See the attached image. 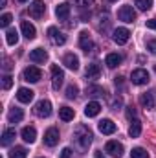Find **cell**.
<instances>
[{
	"instance_id": "cell-1",
	"label": "cell",
	"mask_w": 156,
	"mask_h": 158,
	"mask_svg": "<svg viewBox=\"0 0 156 158\" xmlns=\"http://www.w3.org/2000/svg\"><path fill=\"white\" fill-rule=\"evenodd\" d=\"M92 131L86 127V125H77L76 127V131H74V140H76V143H77V147L81 151H84V149H88V145L92 143Z\"/></svg>"
},
{
	"instance_id": "cell-2",
	"label": "cell",
	"mask_w": 156,
	"mask_h": 158,
	"mask_svg": "<svg viewBox=\"0 0 156 158\" xmlns=\"http://www.w3.org/2000/svg\"><path fill=\"white\" fill-rule=\"evenodd\" d=\"M149 72L147 70H143V68H138V70H132V74H130V81H132V85H138V86H142V85H147L149 83Z\"/></svg>"
},
{
	"instance_id": "cell-3",
	"label": "cell",
	"mask_w": 156,
	"mask_h": 158,
	"mask_svg": "<svg viewBox=\"0 0 156 158\" xmlns=\"http://www.w3.org/2000/svg\"><path fill=\"white\" fill-rule=\"evenodd\" d=\"M117 19L123 22H134L136 20V11L132 9V6H121L117 11Z\"/></svg>"
},
{
	"instance_id": "cell-4",
	"label": "cell",
	"mask_w": 156,
	"mask_h": 158,
	"mask_svg": "<svg viewBox=\"0 0 156 158\" xmlns=\"http://www.w3.org/2000/svg\"><path fill=\"white\" fill-rule=\"evenodd\" d=\"M33 112H35L39 118H48V116L51 114V103H50L48 99H40L39 103L35 105Z\"/></svg>"
},
{
	"instance_id": "cell-5",
	"label": "cell",
	"mask_w": 156,
	"mask_h": 158,
	"mask_svg": "<svg viewBox=\"0 0 156 158\" xmlns=\"http://www.w3.org/2000/svg\"><path fill=\"white\" fill-rule=\"evenodd\" d=\"M44 13H46V6H44L42 0H33V2L30 4V17H33V19H42Z\"/></svg>"
},
{
	"instance_id": "cell-6",
	"label": "cell",
	"mask_w": 156,
	"mask_h": 158,
	"mask_svg": "<svg viewBox=\"0 0 156 158\" xmlns=\"http://www.w3.org/2000/svg\"><path fill=\"white\" fill-rule=\"evenodd\" d=\"M63 81H64V72L57 64H53L51 66V86H53V90H59Z\"/></svg>"
},
{
	"instance_id": "cell-7",
	"label": "cell",
	"mask_w": 156,
	"mask_h": 158,
	"mask_svg": "<svg viewBox=\"0 0 156 158\" xmlns=\"http://www.w3.org/2000/svg\"><path fill=\"white\" fill-rule=\"evenodd\" d=\"M112 39L116 44H127L129 39H130V31L127 28H116L114 33H112Z\"/></svg>"
},
{
	"instance_id": "cell-8",
	"label": "cell",
	"mask_w": 156,
	"mask_h": 158,
	"mask_svg": "<svg viewBox=\"0 0 156 158\" xmlns=\"http://www.w3.org/2000/svg\"><path fill=\"white\" fill-rule=\"evenodd\" d=\"M44 143H46L48 147H53V145L59 143V131H57L55 127H50V129L44 132Z\"/></svg>"
},
{
	"instance_id": "cell-9",
	"label": "cell",
	"mask_w": 156,
	"mask_h": 158,
	"mask_svg": "<svg viewBox=\"0 0 156 158\" xmlns=\"http://www.w3.org/2000/svg\"><path fill=\"white\" fill-rule=\"evenodd\" d=\"M105 151H107L109 155H112L114 158H121V156H123V145H121L119 142H114V140L107 142Z\"/></svg>"
},
{
	"instance_id": "cell-10",
	"label": "cell",
	"mask_w": 156,
	"mask_h": 158,
	"mask_svg": "<svg viewBox=\"0 0 156 158\" xmlns=\"http://www.w3.org/2000/svg\"><path fill=\"white\" fill-rule=\"evenodd\" d=\"M48 37H50V40L53 42V44H57V46H61V44H64L66 42V35L63 33V31H59L57 28H48Z\"/></svg>"
},
{
	"instance_id": "cell-11",
	"label": "cell",
	"mask_w": 156,
	"mask_h": 158,
	"mask_svg": "<svg viewBox=\"0 0 156 158\" xmlns=\"http://www.w3.org/2000/svg\"><path fill=\"white\" fill-rule=\"evenodd\" d=\"M40 77H42V72H40L37 66H28L24 70V79L30 81V83H39Z\"/></svg>"
},
{
	"instance_id": "cell-12",
	"label": "cell",
	"mask_w": 156,
	"mask_h": 158,
	"mask_svg": "<svg viewBox=\"0 0 156 158\" xmlns=\"http://www.w3.org/2000/svg\"><path fill=\"white\" fill-rule=\"evenodd\" d=\"M79 46H81V50L86 52V53L96 48L94 42H92V39H90V35H88L86 31H81V33H79Z\"/></svg>"
},
{
	"instance_id": "cell-13",
	"label": "cell",
	"mask_w": 156,
	"mask_h": 158,
	"mask_svg": "<svg viewBox=\"0 0 156 158\" xmlns=\"http://www.w3.org/2000/svg\"><path fill=\"white\" fill-rule=\"evenodd\" d=\"M20 30H22V35H24L28 40H33L35 35H37L35 26H33L31 22H28V20H22V22H20Z\"/></svg>"
},
{
	"instance_id": "cell-14",
	"label": "cell",
	"mask_w": 156,
	"mask_h": 158,
	"mask_svg": "<svg viewBox=\"0 0 156 158\" xmlns=\"http://www.w3.org/2000/svg\"><path fill=\"white\" fill-rule=\"evenodd\" d=\"M97 129H99V132H103V134H114V132H116V123H114L112 119H101V121L97 123Z\"/></svg>"
},
{
	"instance_id": "cell-15",
	"label": "cell",
	"mask_w": 156,
	"mask_h": 158,
	"mask_svg": "<svg viewBox=\"0 0 156 158\" xmlns=\"http://www.w3.org/2000/svg\"><path fill=\"white\" fill-rule=\"evenodd\" d=\"M70 11H72V7H70L68 2H63V4H59V6L55 7V15H57L59 20H66V19L70 17Z\"/></svg>"
},
{
	"instance_id": "cell-16",
	"label": "cell",
	"mask_w": 156,
	"mask_h": 158,
	"mask_svg": "<svg viewBox=\"0 0 156 158\" xmlns=\"http://www.w3.org/2000/svg\"><path fill=\"white\" fill-rule=\"evenodd\" d=\"M86 79H90V81H96V79H99L101 76V66L97 64V63H92V64H88L86 66Z\"/></svg>"
},
{
	"instance_id": "cell-17",
	"label": "cell",
	"mask_w": 156,
	"mask_h": 158,
	"mask_svg": "<svg viewBox=\"0 0 156 158\" xmlns=\"http://www.w3.org/2000/svg\"><path fill=\"white\" fill-rule=\"evenodd\" d=\"M33 96H35V92L33 90H30V88H18V92H17V99L20 101V103H30L31 99H33Z\"/></svg>"
},
{
	"instance_id": "cell-18",
	"label": "cell",
	"mask_w": 156,
	"mask_h": 158,
	"mask_svg": "<svg viewBox=\"0 0 156 158\" xmlns=\"http://www.w3.org/2000/svg\"><path fill=\"white\" fill-rule=\"evenodd\" d=\"M48 59V53H46V50H42V48H35L31 53H30V61L31 63H44Z\"/></svg>"
},
{
	"instance_id": "cell-19",
	"label": "cell",
	"mask_w": 156,
	"mask_h": 158,
	"mask_svg": "<svg viewBox=\"0 0 156 158\" xmlns=\"http://www.w3.org/2000/svg\"><path fill=\"white\" fill-rule=\"evenodd\" d=\"M101 112V105L97 103V101H90L86 107H84V116H88V118H94V116H97Z\"/></svg>"
},
{
	"instance_id": "cell-20",
	"label": "cell",
	"mask_w": 156,
	"mask_h": 158,
	"mask_svg": "<svg viewBox=\"0 0 156 158\" xmlns=\"http://www.w3.org/2000/svg\"><path fill=\"white\" fill-rule=\"evenodd\" d=\"M20 134H22V140L28 142V143H33V142L37 140V131H35V127H24Z\"/></svg>"
},
{
	"instance_id": "cell-21",
	"label": "cell",
	"mask_w": 156,
	"mask_h": 158,
	"mask_svg": "<svg viewBox=\"0 0 156 158\" xmlns=\"http://www.w3.org/2000/svg\"><path fill=\"white\" fill-rule=\"evenodd\" d=\"M140 103H142V107H145L147 110H153V109H154V98H153V94H151V92L142 94V96H140Z\"/></svg>"
},
{
	"instance_id": "cell-22",
	"label": "cell",
	"mask_w": 156,
	"mask_h": 158,
	"mask_svg": "<svg viewBox=\"0 0 156 158\" xmlns=\"http://www.w3.org/2000/svg\"><path fill=\"white\" fill-rule=\"evenodd\" d=\"M22 118H24V110L18 109V107H13V109L7 112V119H9V123H18Z\"/></svg>"
},
{
	"instance_id": "cell-23",
	"label": "cell",
	"mask_w": 156,
	"mask_h": 158,
	"mask_svg": "<svg viewBox=\"0 0 156 158\" xmlns=\"http://www.w3.org/2000/svg\"><path fill=\"white\" fill-rule=\"evenodd\" d=\"M121 61H123V57H121L119 53H109V55L105 57V64H107L109 68H116V66H119Z\"/></svg>"
},
{
	"instance_id": "cell-24",
	"label": "cell",
	"mask_w": 156,
	"mask_h": 158,
	"mask_svg": "<svg viewBox=\"0 0 156 158\" xmlns=\"http://www.w3.org/2000/svg\"><path fill=\"white\" fill-rule=\"evenodd\" d=\"M63 63H64L70 70H77L79 68V59H77V55H74V53H66L64 59H63Z\"/></svg>"
},
{
	"instance_id": "cell-25",
	"label": "cell",
	"mask_w": 156,
	"mask_h": 158,
	"mask_svg": "<svg viewBox=\"0 0 156 158\" xmlns=\"http://www.w3.org/2000/svg\"><path fill=\"white\" fill-rule=\"evenodd\" d=\"M86 94L92 96V98H103L105 96V88L99 86V85H88L86 86Z\"/></svg>"
},
{
	"instance_id": "cell-26",
	"label": "cell",
	"mask_w": 156,
	"mask_h": 158,
	"mask_svg": "<svg viewBox=\"0 0 156 158\" xmlns=\"http://www.w3.org/2000/svg\"><path fill=\"white\" fill-rule=\"evenodd\" d=\"M15 136H17V132H15V129H6L4 131V134H2V140H0V143L4 145V147H7L13 140H15Z\"/></svg>"
},
{
	"instance_id": "cell-27",
	"label": "cell",
	"mask_w": 156,
	"mask_h": 158,
	"mask_svg": "<svg viewBox=\"0 0 156 158\" xmlns=\"http://www.w3.org/2000/svg\"><path fill=\"white\" fill-rule=\"evenodd\" d=\"M129 134H130V138H138L140 134H142V121L140 119H132V123H130V127H129Z\"/></svg>"
},
{
	"instance_id": "cell-28",
	"label": "cell",
	"mask_w": 156,
	"mask_h": 158,
	"mask_svg": "<svg viewBox=\"0 0 156 158\" xmlns=\"http://www.w3.org/2000/svg\"><path fill=\"white\" fill-rule=\"evenodd\" d=\"M74 116H76L74 109H70V107H61L59 109V118L63 119V121H72Z\"/></svg>"
},
{
	"instance_id": "cell-29",
	"label": "cell",
	"mask_w": 156,
	"mask_h": 158,
	"mask_svg": "<svg viewBox=\"0 0 156 158\" xmlns=\"http://www.w3.org/2000/svg\"><path fill=\"white\" fill-rule=\"evenodd\" d=\"M6 42H7L9 46H15V44L18 42V33H17V30H7V33H6Z\"/></svg>"
},
{
	"instance_id": "cell-30",
	"label": "cell",
	"mask_w": 156,
	"mask_h": 158,
	"mask_svg": "<svg viewBox=\"0 0 156 158\" xmlns=\"http://www.w3.org/2000/svg\"><path fill=\"white\" fill-rule=\"evenodd\" d=\"M28 156V151L24 147H13L9 151V158H26Z\"/></svg>"
},
{
	"instance_id": "cell-31",
	"label": "cell",
	"mask_w": 156,
	"mask_h": 158,
	"mask_svg": "<svg viewBox=\"0 0 156 158\" xmlns=\"http://www.w3.org/2000/svg\"><path fill=\"white\" fill-rule=\"evenodd\" d=\"M130 158H149V153L143 147H134L130 151Z\"/></svg>"
},
{
	"instance_id": "cell-32",
	"label": "cell",
	"mask_w": 156,
	"mask_h": 158,
	"mask_svg": "<svg viewBox=\"0 0 156 158\" xmlns=\"http://www.w3.org/2000/svg\"><path fill=\"white\" fill-rule=\"evenodd\" d=\"M134 4L138 6L140 11H149L153 7V0H134Z\"/></svg>"
},
{
	"instance_id": "cell-33",
	"label": "cell",
	"mask_w": 156,
	"mask_h": 158,
	"mask_svg": "<svg viewBox=\"0 0 156 158\" xmlns=\"http://www.w3.org/2000/svg\"><path fill=\"white\" fill-rule=\"evenodd\" d=\"M77 94H79V88L76 85H70V86L66 88V98H68V99H76Z\"/></svg>"
},
{
	"instance_id": "cell-34",
	"label": "cell",
	"mask_w": 156,
	"mask_h": 158,
	"mask_svg": "<svg viewBox=\"0 0 156 158\" xmlns=\"http://www.w3.org/2000/svg\"><path fill=\"white\" fill-rule=\"evenodd\" d=\"M11 20H13V17H11L9 13H4V15L0 17V26H2V28H7V26L11 24Z\"/></svg>"
},
{
	"instance_id": "cell-35",
	"label": "cell",
	"mask_w": 156,
	"mask_h": 158,
	"mask_svg": "<svg viewBox=\"0 0 156 158\" xmlns=\"http://www.w3.org/2000/svg\"><path fill=\"white\" fill-rule=\"evenodd\" d=\"M11 85H13V77H11V76H4V77H2V88H4V90H9Z\"/></svg>"
},
{
	"instance_id": "cell-36",
	"label": "cell",
	"mask_w": 156,
	"mask_h": 158,
	"mask_svg": "<svg viewBox=\"0 0 156 158\" xmlns=\"http://www.w3.org/2000/svg\"><path fill=\"white\" fill-rule=\"evenodd\" d=\"M125 116H127V119H130V121H132V119L136 118V109H134L132 105H129V107H127V110H125Z\"/></svg>"
},
{
	"instance_id": "cell-37",
	"label": "cell",
	"mask_w": 156,
	"mask_h": 158,
	"mask_svg": "<svg viewBox=\"0 0 156 158\" xmlns=\"http://www.w3.org/2000/svg\"><path fill=\"white\" fill-rule=\"evenodd\" d=\"M74 2L77 4L79 7H90L94 4V0H74Z\"/></svg>"
},
{
	"instance_id": "cell-38",
	"label": "cell",
	"mask_w": 156,
	"mask_h": 158,
	"mask_svg": "<svg viewBox=\"0 0 156 158\" xmlns=\"http://www.w3.org/2000/svg\"><path fill=\"white\" fill-rule=\"evenodd\" d=\"M147 50H149L151 53H156V39L147 40Z\"/></svg>"
},
{
	"instance_id": "cell-39",
	"label": "cell",
	"mask_w": 156,
	"mask_h": 158,
	"mask_svg": "<svg viewBox=\"0 0 156 158\" xmlns=\"http://www.w3.org/2000/svg\"><path fill=\"white\" fill-rule=\"evenodd\" d=\"M61 158H72V149L70 147H64L61 151Z\"/></svg>"
},
{
	"instance_id": "cell-40",
	"label": "cell",
	"mask_w": 156,
	"mask_h": 158,
	"mask_svg": "<svg viewBox=\"0 0 156 158\" xmlns=\"http://www.w3.org/2000/svg\"><path fill=\"white\" fill-rule=\"evenodd\" d=\"M121 105H123V101H121V98H116V99L112 101V109H114V110H117V109H119Z\"/></svg>"
},
{
	"instance_id": "cell-41",
	"label": "cell",
	"mask_w": 156,
	"mask_h": 158,
	"mask_svg": "<svg viewBox=\"0 0 156 158\" xmlns=\"http://www.w3.org/2000/svg\"><path fill=\"white\" fill-rule=\"evenodd\" d=\"M11 66H13V64H11V61L6 57V59H4V70H6V72H9V70H11Z\"/></svg>"
},
{
	"instance_id": "cell-42",
	"label": "cell",
	"mask_w": 156,
	"mask_h": 158,
	"mask_svg": "<svg viewBox=\"0 0 156 158\" xmlns=\"http://www.w3.org/2000/svg\"><path fill=\"white\" fill-rule=\"evenodd\" d=\"M147 28H151V30H156V19H151V20H147Z\"/></svg>"
},
{
	"instance_id": "cell-43",
	"label": "cell",
	"mask_w": 156,
	"mask_h": 158,
	"mask_svg": "<svg viewBox=\"0 0 156 158\" xmlns=\"http://www.w3.org/2000/svg\"><path fill=\"white\" fill-rule=\"evenodd\" d=\"M114 79H116V81H114L116 86H121V85H123V77H121V76H119V77H114Z\"/></svg>"
},
{
	"instance_id": "cell-44",
	"label": "cell",
	"mask_w": 156,
	"mask_h": 158,
	"mask_svg": "<svg viewBox=\"0 0 156 158\" xmlns=\"http://www.w3.org/2000/svg\"><path fill=\"white\" fill-rule=\"evenodd\" d=\"M94 158H107V156H105L101 151H96V153H94Z\"/></svg>"
},
{
	"instance_id": "cell-45",
	"label": "cell",
	"mask_w": 156,
	"mask_h": 158,
	"mask_svg": "<svg viewBox=\"0 0 156 158\" xmlns=\"http://www.w3.org/2000/svg\"><path fill=\"white\" fill-rule=\"evenodd\" d=\"M6 2H7V0H0V6L4 7V6H6Z\"/></svg>"
},
{
	"instance_id": "cell-46",
	"label": "cell",
	"mask_w": 156,
	"mask_h": 158,
	"mask_svg": "<svg viewBox=\"0 0 156 158\" xmlns=\"http://www.w3.org/2000/svg\"><path fill=\"white\" fill-rule=\"evenodd\" d=\"M18 2H28V0H18Z\"/></svg>"
},
{
	"instance_id": "cell-47",
	"label": "cell",
	"mask_w": 156,
	"mask_h": 158,
	"mask_svg": "<svg viewBox=\"0 0 156 158\" xmlns=\"http://www.w3.org/2000/svg\"><path fill=\"white\" fill-rule=\"evenodd\" d=\"M107 2H116V0H107Z\"/></svg>"
},
{
	"instance_id": "cell-48",
	"label": "cell",
	"mask_w": 156,
	"mask_h": 158,
	"mask_svg": "<svg viewBox=\"0 0 156 158\" xmlns=\"http://www.w3.org/2000/svg\"><path fill=\"white\" fill-rule=\"evenodd\" d=\"M154 72H156V64H154Z\"/></svg>"
}]
</instances>
